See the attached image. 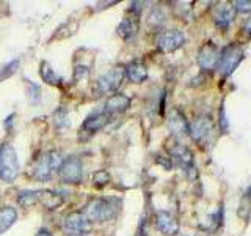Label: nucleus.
Here are the masks:
<instances>
[{
  "label": "nucleus",
  "instance_id": "nucleus-10",
  "mask_svg": "<svg viewBox=\"0 0 251 236\" xmlns=\"http://www.w3.org/2000/svg\"><path fill=\"white\" fill-rule=\"evenodd\" d=\"M63 228H65V232L69 233L71 236L83 235L86 232H90L91 222L85 217L83 212L77 211V212H71V214L66 216L65 222H63Z\"/></svg>",
  "mask_w": 251,
  "mask_h": 236
},
{
  "label": "nucleus",
  "instance_id": "nucleus-31",
  "mask_svg": "<svg viewBox=\"0 0 251 236\" xmlns=\"http://www.w3.org/2000/svg\"><path fill=\"white\" fill-rule=\"evenodd\" d=\"M243 30H245V33H247L248 36H251V18L247 21V24H245V27H243Z\"/></svg>",
  "mask_w": 251,
  "mask_h": 236
},
{
  "label": "nucleus",
  "instance_id": "nucleus-18",
  "mask_svg": "<svg viewBox=\"0 0 251 236\" xmlns=\"http://www.w3.org/2000/svg\"><path fill=\"white\" fill-rule=\"evenodd\" d=\"M138 29H140V22L137 19V16H133V18H124L120 22V26H118L116 31L123 39L129 41V39H132L138 33Z\"/></svg>",
  "mask_w": 251,
  "mask_h": 236
},
{
  "label": "nucleus",
  "instance_id": "nucleus-11",
  "mask_svg": "<svg viewBox=\"0 0 251 236\" xmlns=\"http://www.w3.org/2000/svg\"><path fill=\"white\" fill-rule=\"evenodd\" d=\"M218 61H220V51L215 44L207 43L200 49L198 63L204 71H212L218 68Z\"/></svg>",
  "mask_w": 251,
  "mask_h": 236
},
{
  "label": "nucleus",
  "instance_id": "nucleus-30",
  "mask_svg": "<svg viewBox=\"0 0 251 236\" xmlns=\"http://www.w3.org/2000/svg\"><path fill=\"white\" fill-rule=\"evenodd\" d=\"M135 236H148V233H146V220H145V219L140 222L138 230H137V235H135Z\"/></svg>",
  "mask_w": 251,
  "mask_h": 236
},
{
  "label": "nucleus",
  "instance_id": "nucleus-2",
  "mask_svg": "<svg viewBox=\"0 0 251 236\" xmlns=\"http://www.w3.org/2000/svg\"><path fill=\"white\" fill-rule=\"evenodd\" d=\"M63 157L58 151H47L44 153L33 165V178L38 181H47L57 170H60L63 164Z\"/></svg>",
  "mask_w": 251,
  "mask_h": 236
},
{
  "label": "nucleus",
  "instance_id": "nucleus-3",
  "mask_svg": "<svg viewBox=\"0 0 251 236\" xmlns=\"http://www.w3.org/2000/svg\"><path fill=\"white\" fill-rule=\"evenodd\" d=\"M83 214L90 222H107L116 214V206L105 199H94L85 206Z\"/></svg>",
  "mask_w": 251,
  "mask_h": 236
},
{
  "label": "nucleus",
  "instance_id": "nucleus-23",
  "mask_svg": "<svg viewBox=\"0 0 251 236\" xmlns=\"http://www.w3.org/2000/svg\"><path fill=\"white\" fill-rule=\"evenodd\" d=\"M27 94H28L30 102H33V104H38L39 99H41V88H39V85L35 84V82L27 81Z\"/></svg>",
  "mask_w": 251,
  "mask_h": 236
},
{
  "label": "nucleus",
  "instance_id": "nucleus-25",
  "mask_svg": "<svg viewBox=\"0 0 251 236\" xmlns=\"http://www.w3.org/2000/svg\"><path fill=\"white\" fill-rule=\"evenodd\" d=\"M163 22H165V16H163V13L155 8V10H154L151 14H149V24H151V26L159 27V26H162Z\"/></svg>",
  "mask_w": 251,
  "mask_h": 236
},
{
  "label": "nucleus",
  "instance_id": "nucleus-13",
  "mask_svg": "<svg viewBox=\"0 0 251 236\" xmlns=\"http://www.w3.org/2000/svg\"><path fill=\"white\" fill-rule=\"evenodd\" d=\"M168 128H170L173 136H176V137H182V136H187L188 134V121H187V118L180 109L175 107L170 112Z\"/></svg>",
  "mask_w": 251,
  "mask_h": 236
},
{
  "label": "nucleus",
  "instance_id": "nucleus-17",
  "mask_svg": "<svg viewBox=\"0 0 251 236\" xmlns=\"http://www.w3.org/2000/svg\"><path fill=\"white\" fill-rule=\"evenodd\" d=\"M234 16H235V8L231 3H222L215 10L214 19L218 27L226 29L231 26V22L234 21Z\"/></svg>",
  "mask_w": 251,
  "mask_h": 236
},
{
  "label": "nucleus",
  "instance_id": "nucleus-19",
  "mask_svg": "<svg viewBox=\"0 0 251 236\" xmlns=\"http://www.w3.org/2000/svg\"><path fill=\"white\" fill-rule=\"evenodd\" d=\"M18 220V211L11 206L0 208V235H3L6 230H10L13 224Z\"/></svg>",
  "mask_w": 251,
  "mask_h": 236
},
{
  "label": "nucleus",
  "instance_id": "nucleus-28",
  "mask_svg": "<svg viewBox=\"0 0 251 236\" xmlns=\"http://www.w3.org/2000/svg\"><path fill=\"white\" fill-rule=\"evenodd\" d=\"M88 68L83 66V65H77L75 66V71H74V76H75V81H80L82 77H86L88 76Z\"/></svg>",
  "mask_w": 251,
  "mask_h": 236
},
{
  "label": "nucleus",
  "instance_id": "nucleus-32",
  "mask_svg": "<svg viewBox=\"0 0 251 236\" xmlns=\"http://www.w3.org/2000/svg\"><path fill=\"white\" fill-rule=\"evenodd\" d=\"M36 236H52V233L49 230H46V228H43V230H39L36 233Z\"/></svg>",
  "mask_w": 251,
  "mask_h": 236
},
{
  "label": "nucleus",
  "instance_id": "nucleus-8",
  "mask_svg": "<svg viewBox=\"0 0 251 236\" xmlns=\"http://www.w3.org/2000/svg\"><path fill=\"white\" fill-rule=\"evenodd\" d=\"M185 43V35L180 30H165L157 38V47L163 52V54H171L180 47Z\"/></svg>",
  "mask_w": 251,
  "mask_h": 236
},
{
  "label": "nucleus",
  "instance_id": "nucleus-9",
  "mask_svg": "<svg viewBox=\"0 0 251 236\" xmlns=\"http://www.w3.org/2000/svg\"><path fill=\"white\" fill-rule=\"evenodd\" d=\"M212 132H214V121L209 115H201L193 123L188 124V134L198 144H204L206 140H209Z\"/></svg>",
  "mask_w": 251,
  "mask_h": 236
},
{
  "label": "nucleus",
  "instance_id": "nucleus-12",
  "mask_svg": "<svg viewBox=\"0 0 251 236\" xmlns=\"http://www.w3.org/2000/svg\"><path fill=\"white\" fill-rule=\"evenodd\" d=\"M155 225L157 228L167 236H175L179 232V222L175 214L168 211H159L155 216Z\"/></svg>",
  "mask_w": 251,
  "mask_h": 236
},
{
  "label": "nucleus",
  "instance_id": "nucleus-27",
  "mask_svg": "<svg viewBox=\"0 0 251 236\" xmlns=\"http://www.w3.org/2000/svg\"><path fill=\"white\" fill-rule=\"evenodd\" d=\"M55 123H57L58 128H61V126H66L68 124V114L65 112V110H58L57 114H55Z\"/></svg>",
  "mask_w": 251,
  "mask_h": 236
},
{
  "label": "nucleus",
  "instance_id": "nucleus-20",
  "mask_svg": "<svg viewBox=\"0 0 251 236\" xmlns=\"http://www.w3.org/2000/svg\"><path fill=\"white\" fill-rule=\"evenodd\" d=\"M41 200V191L36 189V191H31V189H27V191H21L18 195V203L24 208H28L31 205L38 203Z\"/></svg>",
  "mask_w": 251,
  "mask_h": 236
},
{
  "label": "nucleus",
  "instance_id": "nucleus-24",
  "mask_svg": "<svg viewBox=\"0 0 251 236\" xmlns=\"http://www.w3.org/2000/svg\"><path fill=\"white\" fill-rule=\"evenodd\" d=\"M93 183L94 186H98V187H104L105 184L110 183V175H108V172L105 170H99L94 173V177H93Z\"/></svg>",
  "mask_w": 251,
  "mask_h": 236
},
{
  "label": "nucleus",
  "instance_id": "nucleus-1",
  "mask_svg": "<svg viewBox=\"0 0 251 236\" xmlns=\"http://www.w3.org/2000/svg\"><path fill=\"white\" fill-rule=\"evenodd\" d=\"M19 159L18 153L10 144L0 147V179L5 183H11L19 175Z\"/></svg>",
  "mask_w": 251,
  "mask_h": 236
},
{
  "label": "nucleus",
  "instance_id": "nucleus-22",
  "mask_svg": "<svg viewBox=\"0 0 251 236\" xmlns=\"http://www.w3.org/2000/svg\"><path fill=\"white\" fill-rule=\"evenodd\" d=\"M39 202H43L46 205V208H49V209H55L61 205L60 195L53 194L50 191H41V200Z\"/></svg>",
  "mask_w": 251,
  "mask_h": 236
},
{
  "label": "nucleus",
  "instance_id": "nucleus-16",
  "mask_svg": "<svg viewBox=\"0 0 251 236\" xmlns=\"http://www.w3.org/2000/svg\"><path fill=\"white\" fill-rule=\"evenodd\" d=\"M108 121H110V115L107 112H96V114L90 115L83 121L82 129L86 131V132H91L93 134V132H98L100 129H104Z\"/></svg>",
  "mask_w": 251,
  "mask_h": 236
},
{
  "label": "nucleus",
  "instance_id": "nucleus-14",
  "mask_svg": "<svg viewBox=\"0 0 251 236\" xmlns=\"http://www.w3.org/2000/svg\"><path fill=\"white\" fill-rule=\"evenodd\" d=\"M130 107V98L126 96L123 93H118L110 96L105 102V110L108 115H116V114H123Z\"/></svg>",
  "mask_w": 251,
  "mask_h": 236
},
{
  "label": "nucleus",
  "instance_id": "nucleus-5",
  "mask_svg": "<svg viewBox=\"0 0 251 236\" xmlns=\"http://www.w3.org/2000/svg\"><path fill=\"white\" fill-rule=\"evenodd\" d=\"M124 79V68L116 66L113 69L107 71L105 74H102L98 79L96 84V90L99 93V96H104V94H110L118 90V87L121 85Z\"/></svg>",
  "mask_w": 251,
  "mask_h": 236
},
{
  "label": "nucleus",
  "instance_id": "nucleus-26",
  "mask_svg": "<svg viewBox=\"0 0 251 236\" xmlns=\"http://www.w3.org/2000/svg\"><path fill=\"white\" fill-rule=\"evenodd\" d=\"M18 66H19V60H18V59L13 60V61H10L2 71H0V79H5V77H8V76H11L13 73H16V69H18Z\"/></svg>",
  "mask_w": 251,
  "mask_h": 236
},
{
  "label": "nucleus",
  "instance_id": "nucleus-21",
  "mask_svg": "<svg viewBox=\"0 0 251 236\" xmlns=\"http://www.w3.org/2000/svg\"><path fill=\"white\" fill-rule=\"evenodd\" d=\"M41 77H43V81L49 85H60L63 82V79L55 73L49 63H46V61L41 63Z\"/></svg>",
  "mask_w": 251,
  "mask_h": 236
},
{
  "label": "nucleus",
  "instance_id": "nucleus-15",
  "mask_svg": "<svg viewBox=\"0 0 251 236\" xmlns=\"http://www.w3.org/2000/svg\"><path fill=\"white\" fill-rule=\"evenodd\" d=\"M124 74L127 76V79L133 84H141L148 79V68L143 61L133 60L130 61L127 66L124 68Z\"/></svg>",
  "mask_w": 251,
  "mask_h": 236
},
{
  "label": "nucleus",
  "instance_id": "nucleus-4",
  "mask_svg": "<svg viewBox=\"0 0 251 236\" xmlns=\"http://www.w3.org/2000/svg\"><path fill=\"white\" fill-rule=\"evenodd\" d=\"M243 60V49L239 44H229L220 52V61H218V71L223 77L231 76L235 68L240 65Z\"/></svg>",
  "mask_w": 251,
  "mask_h": 236
},
{
  "label": "nucleus",
  "instance_id": "nucleus-33",
  "mask_svg": "<svg viewBox=\"0 0 251 236\" xmlns=\"http://www.w3.org/2000/svg\"><path fill=\"white\" fill-rule=\"evenodd\" d=\"M75 236H83V235H75Z\"/></svg>",
  "mask_w": 251,
  "mask_h": 236
},
{
  "label": "nucleus",
  "instance_id": "nucleus-6",
  "mask_svg": "<svg viewBox=\"0 0 251 236\" xmlns=\"http://www.w3.org/2000/svg\"><path fill=\"white\" fill-rule=\"evenodd\" d=\"M58 173L63 183L78 184L83 178V164L78 157H68V159L63 161Z\"/></svg>",
  "mask_w": 251,
  "mask_h": 236
},
{
  "label": "nucleus",
  "instance_id": "nucleus-7",
  "mask_svg": "<svg viewBox=\"0 0 251 236\" xmlns=\"http://www.w3.org/2000/svg\"><path fill=\"white\" fill-rule=\"evenodd\" d=\"M168 151H170L173 159H175L180 165V167L184 169V172L187 173V177L196 175V169H195V162H193V154H192V151L185 145L175 142V144H171L168 147Z\"/></svg>",
  "mask_w": 251,
  "mask_h": 236
},
{
  "label": "nucleus",
  "instance_id": "nucleus-29",
  "mask_svg": "<svg viewBox=\"0 0 251 236\" xmlns=\"http://www.w3.org/2000/svg\"><path fill=\"white\" fill-rule=\"evenodd\" d=\"M235 11H242V13H248L251 11V2H235Z\"/></svg>",
  "mask_w": 251,
  "mask_h": 236
}]
</instances>
